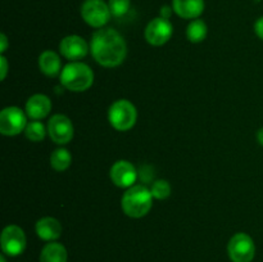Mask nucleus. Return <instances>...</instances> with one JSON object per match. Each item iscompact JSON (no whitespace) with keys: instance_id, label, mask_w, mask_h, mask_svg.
Instances as JSON below:
<instances>
[{"instance_id":"ddd939ff","label":"nucleus","mask_w":263,"mask_h":262,"mask_svg":"<svg viewBox=\"0 0 263 262\" xmlns=\"http://www.w3.org/2000/svg\"><path fill=\"white\" fill-rule=\"evenodd\" d=\"M51 110V102L46 95H32L26 103V113L32 120H41L46 117Z\"/></svg>"},{"instance_id":"9b49d317","label":"nucleus","mask_w":263,"mask_h":262,"mask_svg":"<svg viewBox=\"0 0 263 262\" xmlns=\"http://www.w3.org/2000/svg\"><path fill=\"white\" fill-rule=\"evenodd\" d=\"M110 180L120 188H131L136 181L138 172L133 163L128 161H118L110 169Z\"/></svg>"},{"instance_id":"f8f14e48","label":"nucleus","mask_w":263,"mask_h":262,"mask_svg":"<svg viewBox=\"0 0 263 262\" xmlns=\"http://www.w3.org/2000/svg\"><path fill=\"white\" fill-rule=\"evenodd\" d=\"M59 50L62 55L66 57L69 61H79L82 59L89 51L86 41L77 35L66 36L59 44Z\"/></svg>"},{"instance_id":"412c9836","label":"nucleus","mask_w":263,"mask_h":262,"mask_svg":"<svg viewBox=\"0 0 263 262\" xmlns=\"http://www.w3.org/2000/svg\"><path fill=\"white\" fill-rule=\"evenodd\" d=\"M152 195L157 199H166L170 194H171V186H170L168 181L166 180H157L153 185H152Z\"/></svg>"},{"instance_id":"cd10ccee","label":"nucleus","mask_w":263,"mask_h":262,"mask_svg":"<svg viewBox=\"0 0 263 262\" xmlns=\"http://www.w3.org/2000/svg\"><path fill=\"white\" fill-rule=\"evenodd\" d=\"M0 259H2V262H5V258H4V257H2V258H0Z\"/></svg>"},{"instance_id":"aec40b11","label":"nucleus","mask_w":263,"mask_h":262,"mask_svg":"<svg viewBox=\"0 0 263 262\" xmlns=\"http://www.w3.org/2000/svg\"><path fill=\"white\" fill-rule=\"evenodd\" d=\"M26 138L31 141H41L45 138V126L39 121H32V122L27 123L25 128Z\"/></svg>"},{"instance_id":"5701e85b","label":"nucleus","mask_w":263,"mask_h":262,"mask_svg":"<svg viewBox=\"0 0 263 262\" xmlns=\"http://www.w3.org/2000/svg\"><path fill=\"white\" fill-rule=\"evenodd\" d=\"M254 31H256L257 36H258L261 40H263V17L259 18V20L254 23Z\"/></svg>"},{"instance_id":"0eeeda50","label":"nucleus","mask_w":263,"mask_h":262,"mask_svg":"<svg viewBox=\"0 0 263 262\" xmlns=\"http://www.w3.org/2000/svg\"><path fill=\"white\" fill-rule=\"evenodd\" d=\"M27 126V118L22 109L7 107L0 113V133L7 136H14Z\"/></svg>"},{"instance_id":"39448f33","label":"nucleus","mask_w":263,"mask_h":262,"mask_svg":"<svg viewBox=\"0 0 263 262\" xmlns=\"http://www.w3.org/2000/svg\"><path fill=\"white\" fill-rule=\"evenodd\" d=\"M81 15L85 22L95 28H100L107 25L110 20L109 5L103 0H86L81 7Z\"/></svg>"},{"instance_id":"b1692460","label":"nucleus","mask_w":263,"mask_h":262,"mask_svg":"<svg viewBox=\"0 0 263 262\" xmlns=\"http://www.w3.org/2000/svg\"><path fill=\"white\" fill-rule=\"evenodd\" d=\"M0 62H2V80H4L5 76H7V72H8L7 58H5L4 55H2V58H0Z\"/></svg>"},{"instance_id":"6e6552de","label":"nucleus","mask_w":263,"mask_h":262,"mask_svg":"<svg viewBox=\"0 0 263 262\" xmlns=\"http://www.w3.org/2000/svg\"><path fill=\"white\" fill-rule=\"evenodd\" d=\"M26 248V236L22 229L17 225H9L3 230L2 249L8 256H18Z\"/></svg>"},{"instance_id":"4468645a","label":"nucleus","mask_w":263,"mask_h":262,"mask_svg":"<svg viewBox=\"0 0 263 262\" xmlns=\"http://www.w3.org/2000/svg\"><path fill=\"white\" fill-rule=\"evenodd\" d=\"M172 8L181 18L195 20L204 10V0H174Z\"/></svg>"},{"instance_id":"7ed1b4c3","label":"nucleus","mask_w":263,"mask_h":262,"mask_svg":"<svg viewBox=\"0 0 263 262\" xmlns=\"http://www.w3.org/2000/svg\"><path fill=\"white\" fill-rule=\"evenodd\" d=\"M94 81V73L87 64L81 62L68 63L61 72V82L71 91H85Z\"/></svg>"},{"instance_id":"20e7f679","label":"nucleus","mask_w":263,"mask_h":262,"mask_svg":"<svg viewBox=\"0 0 263 262\" xmlns=\"http://www.w3.org/2000/svg\"><path fill=\"white\" fill-rule=\"evenodd\" d=\"M108 118L116 130L127 131L135 125L138 112L133 103L126 99H120L110 105Z\"/></svg>"},{"instance_id":"4be33fe9","label":"nucleus","mask_w":263,"mask_h":262,"mask_svg":"<svg viewBox=\"0 0 263 262\" xmlns=\"http://www.w3.org/2000/svg\"><path fill=\"white\" fill-rule=\"evenodd\" d=\"M108 5L113 17H122L130 9V0H109Z\"/></svg>"},{"instance_id":"2eb2a0df","label":"nucleus","mask_w":263,"mask_h":262,"mask_svg":"<svg viewBox=\"0 0 263 262\" xmlns=\"http://www.w3.org/2000/svg\"><path fill=\"white\" fill-rule=\"evenodd\" d=\"M36 233L44 240H55L62 235V225L54 217L40 218L36 223Z\"/></svg>"},{"instance_id":"bb28decb","label":"nucleus","mask_w":263,"mask_h":262,"mask_svg":"<svg viewBox=\"0 0 263 262\" xmlns=\"http://www.w3.org/2000/svg\"><path fill=\"white\" fill-rule=\"evenodd\" d=\"M257 140H258V143L263 146V127H261L257 131Z\"/></svg>"},{"instance_id":"a211bd4d","label":"nucleus","mask_w":263,"mask_h":262,"mask_svg":"<svg viewBox=\"0 0 263 262\" xmlns=\"http://www.w3.org/2000/svg\"><path fill=\"white\" fill-rule=\"evenodd\" d=\"M72 157L69 152L64 148H58L51 153L50 164L55 171H64L71 166Z\"/></svg>"},{"instance_id":"6ab92c4d","label":"nucleus","mask_w":263,"mask_h":262,"mask_svg":"<svg viewBox=\"0 0 263 262\" xmlns=\"http://www.w3.org/2000/svg\"><path fill=\"white\" fill-rule=\"evenodd\" d=\"M186 36L192 43H200L207 36V25L202 20H194L187 26Z\"/></svg>"},{"instance_id":"f03ea898","label":"nucleus","mask_w":263,"mask_h":262,"mask_svg":"<svg viewBox=\"0 0 263 262\" xmlns=\"http://www.w3.org/2000/svg\"><path fill=\"white\" fill-rule=\"evenodd\" d=\"M152 192L144 185H134L123 194L121 205L123 212L133 218L145 216L152 208Z\"/></svg>"},{"instance_id":"f3484780","label":"nucleus","mask_w":263,"mask_h":262,"mask_svg":"<svg viewBox=\"0 0 263 262\" xmlns=\"http://www.w3.org/2000/svg\"><path fill=\"white\" fill-rule=\"evenodd\" d=\"M40 262H67V251L62 244L50 243L44 247Z\"/></svg>"},{"instance_id":"423d86ee","label":"nucleus","mask_w":263,"mask_h":262,"mask_svg":"<svg viewBox=\"0 0 263 262\" xmlns=\"http://www.w3.org/2000/svg\"><path fill=\"white\" fill-rule=\"evenodd\" d=\"M229 256L233 262H251L256 253L253 239L246 233H238L229 241Z\"/></svg>"},{"instance_id":"a878e982","label":"nucleus","mask_w":263,"mask_h":262,"mask_svg":"<svg viewBox=\"0 0 263 262\" xmlns=\"http://www.w3.org/2000/svg\"><path fill=\"white\" fill-rule=\"evenodd\" d=\"M170 15H171V8L170 7H163L161 9V17L162 18H166V20H168Z\"/></svg>"},{"instance_id":"1a4fd4ad","label":"nucleus","mask_w":263,"mask_h":262,"mask_svg":"<svg viewBox=\"0 0 263 262\" xmlns=\"http://www.w3.org/2000/svg\"><path fill=\"white\" fill-rule=\"evenodd\" d=\"M172 36V25L166 18H154L145 28V39L151 45H164Z\"/></svg>"},{"instance_id":"9d476101","label":"nucleus","mask_w":263,"mask_h":262,"mask_svg":"<svg viewBox=\"0 0 263 262\" xmlns=\"http://www.w3.org/2000/svg\"><path fill=\"white\" fill-rule=\"evenodd\" d=\"M48 133L57 144H67L73 138V125L64 115H55L48 123Z\"/></svg>"},{"instance_id":"f257e3e1","label":"nucleus","mask_w":263,"mask_h":262,"mask_svg":"<svg viewBox=\"0 0 263 262\" xmlns=\"http://www.w3.org/2000/svg\"><path fill=\"white\" fill-rule=\"evenodd\" d=\"M90 50L99 64L104 67H117L125 61L127 45L125 39L113 28H99L92 35Z\"/></svg>"},{"instance_id":"dca6fc26","label":"nucleus","mask_w":263,"mask_h":262,"mask_svg":"<svg viewBox=\"0 0 263 262\" xmlns=\"http://www.w3.org/2000/svg\"><path fill=\"white\" fill-rule=\"evenodd\" d=\"M39 67L44 74L54 77L61 72V58L54 51L46 50L39 57Z\"/></svg>"},{"instance_id":"393cba45","label":"nucleus","mask_w":263,"mask_h":262,"mask_svg":"<svg viewBox=\"0 0 263 262\" xmlns=\"http://www.w3.org/2000/svg\"><path fill=\"white\" fill-rule=\"evenodd\" d=\"M0 41H2V48H0V51H2V53H4V51L7 50V46H8V39L4 33H2V35H0Z\"/></svg>"}]
</instances>
